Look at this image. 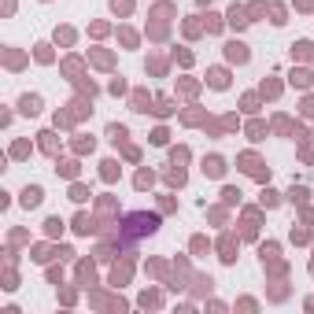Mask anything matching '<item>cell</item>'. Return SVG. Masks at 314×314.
I'll use <instances>...</instances> for the list:
<instances>
[{"mask_svg": "<svg viewBox=\"0 0 314 314\" xmlns=\"http://www.w3.org/2000/svg\"><path fill=\"white\" fill-rule=\"evenodd\" d=\"M37 203H41V189L33 185V189H26V192H22V207H37Z\"/></svg>", "mask_w": 314, "mask_h": 314, "instance_id": "cell-3", "label": "cell"}, {"mask_svg": "<svg viewBox=\"0 0 314 314\" xmlns=\"http://www.w3.org/2000/svg\"><path fill=\"white\" fill-rule=\"evenodd\" d=\"M225 52H229V59H237V63H248V59H251L248 45H240V41H233V45H229Z\"/></svg>", "mask_w": 314, "mask_h": 314, "instance_id": "cell-1", "label": "cell"}, {"mask_svg": "<svg viewBox=\"0 0 314 314\" xmlns=\"http://www.w3.org/2000/svg\"><path fill=\"white\" fill-rule=\"evenodd\" d=\"M19 111H22V115H37V111H41V96H22L19 100Z\"/></svg>", "mask_w": 314, "mask_h": 314, "instance_id": "cell-2", "label": "cell"}, {"mask_svg": "<svg viewBox=\"0 0 314 314\" xmlns=\"http://www.w3.org/2000/svg\"><path fill=\"white\" fill-rule=\"evenodd\" d=\"M108 137H111V141H126V126H108Z\"/></svg>", "mask_w": 314, "mask_h": 314, "instance_id": "cell-5", "label": "cell"}, {"mask_svg": "<svg viewBox=\"0 0 314 314\" xmlns=\"http://www.w3.org/2000/svg\"><path fill=\"white\" fill-rule=\"evenodd\" d=\"M74 229H78V233H89V229H92V225H89V218H85V215H82V218H78V222H74Z\"/></svg>", "mask_w": 314, "mask_h": 314, "instance_id": "cell-8", "label": "cell"}, {"mask_svg": "<svg viewBox=\"0 0 314 314\" xmlns=\"http://www.w3.org/2000/svg\"><path fill=\"white\" fill-rule=\"evenodd\" d=\"M229 22H233V26H248V19H244L237 8H233V11H229Z\"/></svg>", "mask_w": 314, "mask_h": 314, "instance_id": "cell-7", "label": "cell"}, {"mask_svg": "<svg viewBox=\"0 0 314 314\" xmlns=\"http://www.w3.org/2000/svg\"><path fill=\"white\" fill-rule=\"evenodd\" d=\"M203 174H211V178H218V174H222V159H218V156H211V159H207V163H203Z\"/></svg>", "mask_w": 314, "mask_h": 314, "instance_id": "cell-4", "label": "cell"}, {"mask_svg": "<svg viewBox=\"0 0 314 314\" xmlns=\"http://www.w3.org/2000/svg\"><path fill=\"white\" fill-rule=\"evenodd\" d=\"M211 85H215V89H225V70H211Z\"/></svg>", "mask_w": 314, "mask_h": 314, "instance_id": "cell-6", "label": "cell"}]
</instances>
